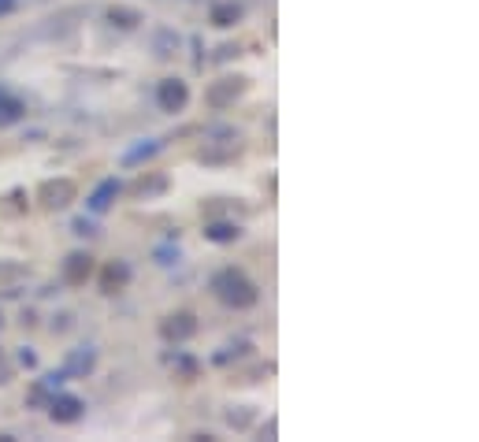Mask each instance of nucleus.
Here are the masks:
<instances>
[{"mask_svg": "<svg viewBox=\"0 0 479 442\" xmlns=\"http://www.w3.org/2000/svg\"><path fill=\"white\" fill-rule=\"evenodd\" d=\"M212 290H216V298H220L223 305H230V308H253V305L260 301L257 283H253L242 268H223V271H216Z\"/></svg>", "mask_w": 479, "mask_h": 442, "instance_id": "obj_1", "label": "nucleus"}, {"mask_svg": "<svg viewBox=\"0 0 479 442\" xmlns=\"http://www.w3.org/2000/svg\"><path fill=\"white\" fill-rule=\"evenodd\" d=\"M245 90H249V78H245V75H223V78H216V82L205 90V104L216 108V112H220V108H230Z\"/></svg>", "mask_w": 479, "mask_h": 442, "instance_id": "obj_2", "label": "nucleus"}, {"mask_svg": "<svg viewBox=\"0 0 479 442\" xmlns=\"http://www.w3.org/2000/svg\"><path fill=\"white\" fill-rule=\"evenodd\" d=\"M38 201L45 212H60L68 208L71 201H78V183L75 178H45L38 186Z\"/></svg>", "mask_w": 479, "mask_h": 442, "instance_id": "obj_3", "label": "nucleus"}, {"mask_svg": "<svg viewBox=\"0 0 479 442\" xmlns=\"http://www.w3.org/2000/svg\"><path fill=\"white\" fill-rule=\"evenodd\" d=\"M93 271H97V264H93V257L90 253H71L68 260H63V283L68 286H86L90 279H93Z\"/></svg>", "mask_w": 479, "mask_h": 442, "instance_id": "obj_4", "label": "nucleus"}, {"mask_svg": "<svg viewBox=\"0 0 479 442\" xmlns=\"http://www.w3.org/2000/svg\"><path fill=\"white\" fill-rule=\"evenodd\" d=\"M156 101H160L163 112H183L186 101H190V86L183 78H163L160 90H156Z\"/></svg>", "mask_w": 479, "mask_h": 442, "instance_id": "obj_5", "label": "nucleus"}, {"mask_svg": "<svg viewBox=\"0 0 479 442\" xmlns=\"http://www.w3.org/2000/svg\"><path fill=\"white\" fill-rule=\"evenodd\" d=\"M160 335L168 342H186L197 335V316L193 313H171L160 320Z\"/></svg>", "mask_w": 479, "mask_h": 442, "instance_id": "obj_6", "label": "nucleus"}, {"mask_svg": "<svg viewBox=\"0 0 479 442\" xmlns=\"http://www.w3.org/2000/svg\"><path fill=\"white\" fill-rule=\"evenodd\" d=\"M48 416H53L56 424H75L82 416V401L71 398V394H53L48 398Z\"/></svg>", "mask_w": 479, "mask_h": 442, "instance_id": "obj_7", "label": "nucleus"}, {"mask_svg": "<svg viewBox=\"0 0 479 442\" xmlns=\"http://www.w3.org/2000/svg\"><path fill=\"white\" fill-rule=\"evenodd\" d=\"M127 283H130V268L123 260H108L101 268V290L104 293H119V290H127Z\"/></svg>", "mask_w": 479, "mask_h": 442, "instance_id": "obj_8", "label": "nucleus"}, {"mask_svg": "<svg viewBox=\"0 0 479 442\" xmlns=\"http://www.w3.org/2000/svg\"><path fill=\"white\" fill-rule=\"evenodd\" d=\"M208 23H212V26H220V30H227V26L242 23V4H238V0H220V4L212 8Z\"/></svg>", "mask_w": 479, "mask_h": 442, "instance_id": "obj_9", "label": "nucleus"}, {"mask_svg": "<svg viewBox=\"0 0 479 442\" xmlns=\"http://www.w3.org/2000/svg\"><path fill=\"white\" fill-rule=\"evenodd\" d=\"M171 183H168V175L163 171H153V175H141L134 186H130V193H134V198H156V193H163Z\"/></svg>", "mask_w": 479, "mask_h": 442, "instance_id": "obj_10", "label": "nucleus"}, {"mask_svg": "<svg viewBox=\"0 0 479 442\" xmlns=\"http://www.w3.org/2000/svg\"><path fill=\"white\" fill-rule=\"evenodd\" d=\"M205 238L216 242V245H227V242H238V238H242V227H238V223H220V220H216V223L205 227Z\"/></svg>", "mask_w": 479, "mask_h": 442, "instance_id": "obj_11", "label": "nucleus"}, {"mask_svg": "<svg viewBox=\"0 0 479 442\" xmlns=\"http://www.w3.org/2000/svg\"><path fill=\"white\" fill-rule=\"evenodd\" d=\"M108 19H112V26H119V30H134L141 23V11L138 8H127V4H112L108 8Z\"/></svg>", "mask_w": 479, "mask_h": 442, "instance_id": "obj_12", "label": "nucleus"}, {"mask_svg": "<svg viewBox=\"0 0 479 442\" xmlns=\"http://www.w3.org/2000/svg\"><path fill=\"white\" fill-rule=\"evenodd\" d=\"M23 116H26V104H23V101H15V97H8L4 90H0V126L19 123Z\"/></svg>", "mask_w": 479, "mask_h": 442, "instance_id": "obj_13", "label": "nucleus"}, {"mask_svg": "<svg viewBox=\"0 0 479 442\" xmlns=\"http://www.w3.org/2000/svg\"><path fill=\"white\" fill-rule=\"evenodd\" d=\"M119 193V183L115 178H108V183H101V190L90 198V212H108V205H112V198Z\"/></svg>", "mask_w": 479, "mask_h": 442, "instance_id": "obj_14", "label": "nucleus"}, {"mask_svg": "<svg viewBox=\"0 0 479 442\" xmlns=\"http://www.w3.org/2000/svg\"><path fill=\"white\" fill-rule=\"evenodd\" d=\"M242 156V149H238V145H235V149H201V153H197V160H201V163H235Z\"/></svg>", "mask_w": 479, "mask_h": 442, "instance_id": "obj_15", "label": "nucleus"}, {"mask_svg": "<svg viewBox=\"0 0 479 442\" xmlns=\"http://www.w3.org/2000/svg\"><path fill=\"white\" fill-rule=\"evenodd\" d=\"M26 275L23 264H8V260H0V286H11V283H19Z\"/></svg>", "mask_w": 479, "mask_h": 442, "instance_id": "obj_16", "label": "nucleus"}, {"mask_svg": "<svg viewBox=\"0 0 479 442\" xmlns=\"http://www.w3.org/2000/svg\"><path fill=\"white\" fill-rule=\"evenodd\" d=\"M160 149V145L153 141V145H141V149H134V153H127V163H138V160H145V156H153Z\"/></svg>", "mask_w": 479, "mask_h": 442, "instance_id": "obj_17", "label": "nucleus"}, {"mask_svg": "<svg viewBox=\"0 0 479 442\" xmlns=\"http://www.w3.org/2000/svg\"><path fill=\"white\" fill-rule=\"evenodd\" d=\"M71 368H75V372H90V368H93V353H75V357H71Z\"/></svg>", "mask_w": 479, "mask_h": 442, "instance_id": "obj_18", "label": "nucleus"}, {"mask_svg": "<svg viewBox=\"0 0 479 442\" xmlns=\"http://www.w3.org/2000/svg\"><path fill=\"white\" fill-rule=\"evenodd\" d=\"M15 11V0H0V19H4V15H11Z\"/></svg>", "mask_w": 479, "mask_h": 442, "instance_id": "obj_19", "label": "nucleus"}, {"mask_svg": "<svg viewBox=\"0 0 479 442\" xmlns=\"http://www.w3.org/2000/svg\"><path fill=\"white\" fill-rule=\"evenodd\" d=\"M8 379H11V372H8V368H0V387H4Z\"/></svg>", "mask_w": 479, "mask_h": 442, "instance_id": "obj_20", "label": "nucleus"}]
</instances>
